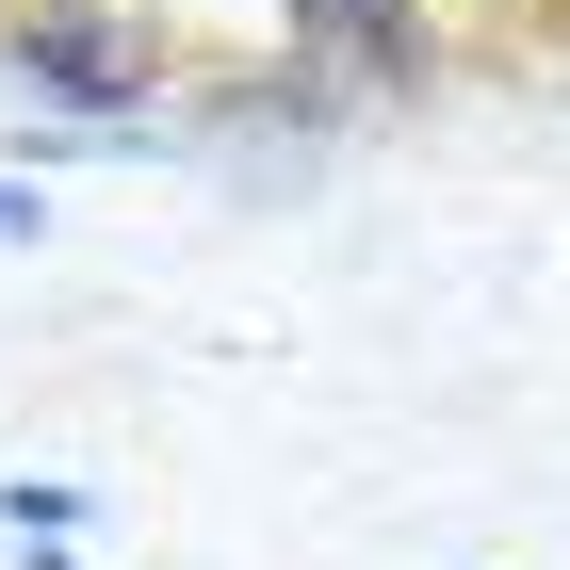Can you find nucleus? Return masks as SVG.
Masks as SVG:
<instances>
[{"label": "nucleus", "instance_id": "1", "mask_svg": "<svg viewBox=\"0 0 570 570\" xmlns=\"http://www.w3.org/2000/svg\"><path fill=\"white\" fill-rule=\"evenodd\" d=\"M33 82H66V98H131L147 82V33H115V17H33V49H17Z\"/></svg>", "mask_w": 570, "mask_h": 570}, {"label": "nucleus", "instance_id": "2", "mask_svg": "<svg viewBox=\"0 0 570 570\" xmlns=\"http://www.w3.org/2000/svg\"><path fill=\"white\" fill-rule=\"evenodd\" d=\"M17 228H33V196H0V245H17Z\"/></svg>", "mask_w": 570, "mask_h": 570}]
</instances>
